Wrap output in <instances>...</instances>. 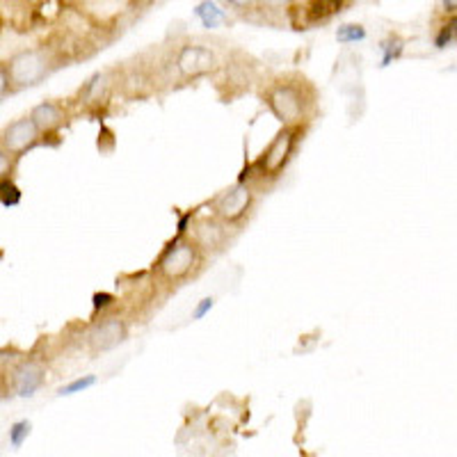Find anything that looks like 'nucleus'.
<instances>
[{"label":"nucleus","instance_id":"nucleus-3","mask_svg":"<svg viewBox=\"0 0 457 457\" xmlns=\"http://www.w3.org/2000/svg\"><path fill=\"white\" fill-rule=\"evenodd\" d=\"M295 142H297V130L293 129L279 130L275 140L270 142V146L265 149L263 158L259 161L261 174H263V177H277V174L286 167L288 158H291L293 149H295Z\"/></svg>","mask_w":457,"mask_h":457},{"label":"nucleus","instance_id":"nucleus-10","mask_svg":"<svg viewBox=\"0 0 457 457\" xmlns=\"http://www.w3.org/2000/svg\"><path fill=\"white\" fill-rule=\"evenodd\" d=\"M30 117L35 120V124L39 126L42 133H53L55 129L64 124V112L60 105L51 104V101H44V104L35 105L30 112Z\"/></svg>","mask_w":457,"mask_h":457},{"label":"nucleus","instance_id":"nucleus-15","mask_svg":"<svg viewBox=\"0 0 457 457\" xmlns=\"http://www.w3.org/2000/svg\"><path fill=\"white\" fill-rule=\"evenodd\" d=\"M23 199V193L21 187L16 186L12 179L3 177V181H0V204H3V208H14L19 206Z\"/></svg>","mask_w":457,"mask_h":457},{"label":"nucleus","instance_id":"nucleus-17","mask_svg":"<svg viewBox=\"0 0 457 457\" xmlns=\"http://www.w3.org/2000/svg\"><path fill=\"white\" fill-rule=\"evenodd\" d=\"M96 382H99V378H96V375H80V378L71 379L69 385L60 386V389H57V395H60V398H64V395L83 394V391L92 389V386L96 385Z\"/></svg>","mask_w":457,"mask_h":457},{"label":"nucleus","instance_id":"nucleus-8","mask_svg":"<svg viewBox=\"0 0 457 457\" xmlns=\"http://www.w3.org/2000/svg\"><path fill=\"white\" fill-rule=\"evenodd\" d=\"M126 338V325L120 318H104L101 322H96L89 332V345L94 350H112L117 348L121 341Z\"/></svg>","mask_w":457,"mask_h":457},{"label":"nucleus","instance_id":"nucleus-7","mask_svg":"<svg viewBox=\"0 0 457 457\" xmlns=\"http://www.w3.org/2000/svg\"><path fill=\"white\" fill-rule=\"evenodd\" d=\"M215 64H218V60H215L213 53L204 46H195V44L183 46L177 57L179 71H181L183 76H187V79H190V76H193V79L204 76V73H208L211 69H215Z\"/></svg>","mask_w":457,"mask_h":457},{"label":"nucleus","instance_id":"nucleus-25","mask_svg":"<svg viewBox=\"0 0 457 457\" xmlns=\"http://www.w3.org/2000/svg\"><path fill=\"white\" fill-rule=\"evenodd\" d=\"M193 222V211H190V213H186V215H181V218H179V224H177V236L179 238H183V236H186V231H187V224Z\"/></svg>","mask_w":457,"mask_h":457},{"label":"nucleus","instance_id":"nucleus-13","mask_svg":"<svg viewBox=\"0 0 457 457\" xmlns=\"http://www.w3.org/2000/svg\"><path fill=\"white\" fill-rule=\"evenodd\" d=\"M343 3H345V0H312L307 7L309 21H328V19H332V16L337 14V12H341Z\"/></svg>","mask_w":457,"mask_h":457},{"label":"nucleus","instance_id":"nucleus-18","mask_svg":"<svg viewBox=\"0 0 457 457\" xmlns=\"http://www.w3.org/2000/svg\"><path fill=\"white\" fill-rule=\"evenodd\" d=\"M30 432H32V423L26 421V419H23V421L12 423L10 435H7V439H10V446L14 448V451H19V448L28 442Z\"/></svg>","mask_w":457,"mask_h":457},{"label":"nucleus","instance_id":"nucleus-20","mask_svg":"<svg viewBox=\"0 0 457 457\" xmlns=\"http://www.w3.org/2000/svg\"><path fill=\"white\" fill-rule=\"evenodd\" d=\"M215 307V297H202V300L197 302V307L193 309V313H190V318L193 320H202L206 313H211V309Z\"/></svg>","mask_w":457,"mask_h":457},{"label":"nucleus","instance_id":"nucleus-26","mask_svg":"<svg viewBox=\"0 0 457 457\" xmlns=\"http://www.w3.org/2000/svg\"><path fill=\"white\" fill-rule=\"evenodd\" d=\"M7 76H10V73H7L5 64H3V67H0V94H3V96L7 94Z\"/></svg>","mask_w":457,"mask_h":457},{"label":"nucleus","instance_id":"nucleus-9","mask_svg":"<svg viewBox=\"0 0 457 457\" xmlns=\"http://www.w3.org/2000/svg\"><path fill=\"white\" fill-rule=\"evenodd\" d=\"M44 382V369L37 361H23L12 375V386L19 398H32Z\"/></svg>","mask_w":457,"mask_h":457},{"label":"nucleus","instance_id":"nucleus-5","mask_svg":"<svg viewBox=\"0 0 457 457\" xmlns=\"http://www.w3.org/2000/svg\"><path fill=\"white\" fill-rule=\"evenodd\" d=\"M39 126L35 124L32 117H23V120H16L3 130V151L7 154H14V156H21L28 149L39 142Z\"/></svg>","mask_w":457,"mask_h":457},{"label":"nucleus","instance_id":"nucleus-16","mask_svg":"<svg viewBox=\"0 0 457 457\" xmlns=\"http://www.w3.org/2000/svg\"><path fill=\"white\" fill-rule=\"evenodd\" d=\"M366 39V28L359 26V23H345L337 30V42L341 46H350V44L364 42Z\"/></svg>","mask_w":457,"mask_h":457},{"label":"nucleus","instance_id":"nucleus-2","mask_svg":"<svg viewBox=\"0 0 457 457\" xmlns=\"http://www.w3.org/2000/svg\"><path fill=\"white\" fill-rule=\"evenodd\" d=\"M197 263V243L174 238L158 259V272L167 279H183Z\"/></svg>","mask_w":457,"mask_h":457},{"label":"nucleus","instance_id":"nucleus-24","mask_svg":"<svg viewBox=\"0 0 457 457\" xmlns=\"http://www.w3.org/2000/svg\"><path fill=\"white\" fill-rule=\"evenodd\" d=\"M259 5L268 12H277V10H284L288 5V0H259Z\"/></svg>","mask_w":457,"mask_h":457},{"label":"nucleus","instance_id":"nucleus-14","mask_svg":"<svg viewBox=\"0 0 457 457\" xmlns=\"http://www.w3.org/2000/svg\"><path fill=\"white\" fill-rule=\"evenodd\" d=\"M379 53H382L379 67L382 69L391 67V64H394L395 60H400L403 53H405V42H403L398 35H391L389 39H385V42L379 44Z\"/></svg>","mask_w":457,"mask_h":457},{"label":"nucleus","instance_id":"nucleus-21","mask_svg":"<svg viewBox=\"0 0 457 457\" xmlns=\"http://www.w3.org/2000/svg\"><path fill=\"white\" fill-rule=\"evenodd\" d=\"M112 304H114L112 293H94V295H92L94 312H104V309L112 307Z\"/></svg>","mask_w":457,"mask_h":457},{"label":"nucleus","instance_id":"nucleus-11","mask_svg":"<svg viewBox=\"0 0 457 457\" xmlns=\"http://www.w3.org/2000/svg\"><path fill=\"white\" fill-rule=\"evenodd\" d=\"M195 243L202 250H218L220 245L224 243V231L218 222L213 220H204L195 228Z\"/></svg>","mask_w":457,"mask_h":457},{"label":"nucleus","instance_id":"nucleus-19","mask_svg":"<svg viewBox=\"0 0 457 457\" xmlns=\"http://www.w3.org/2000/svg\"><path fill=\"white\" fill-rule=\"evenodd\" d=\"M455 42V30H453L451 21H446L444 26H439V30H436L435 35V46L442 51V48L451 46V44Z\"/></svg>","mask_w":457,"mask_h":457},{"label":"nucleus","instance_id":"nucleus-4","mask_svg":"<svg viewBox=\"0 0 457 457\" xmlns=\"http://www.w3.org/2000/svg\"><path fill=\"white\" fill-rule=\"evenodd\" d=\"M268 105L281 124H295L304 117V101H302L300 92L291 85H277L268 94Z\"/></svg>","mask_w":457,"mask_h":457},{"label":"nucleus","instance_id":"nucleus-23","mask_svg":"<svg viewBox=\"0 0 457 457\" xmlns=\"http://www.w3.org/2000/svg\"><path fill=\"white\" fill-rule=\"evenodd\" d=\"M104 83V73H94L92 79L87 80V85H85V89H83V96H92L94 92H96V87H99V85Z\"/></svg>","mask_w":457,"mask_h":457},{"label":"nucleus","instance_id":"nucleus-12","mask_svg":"<svg viewBox=\"0 0 457 457\" xmlns=\"http://www.w3.org/2000/svg\"><path fill=\"white\" fill-rule=\"evenodd\" d=\"M195 16L202 21V26L206 28V30H215V28H220L222 23L228 21L227 12H224L215 0H202V3L195 7Z\"/></svg>","mask_w":457,"mask_h":457},{"label":"nucleus","instance_id":"nucleus-22","mask_svg":"<svg viewBox=\"0 0 457 457\" xmlns=\"http://www.w3.org/2000/svg\"><path fill=\"white\" fill-rule=\"evenodd\" d=\"M234 12H250L259 5V0H224Z\"/></svg>","mask_w":457,"mask_h":457},{"label":"nucleus","instance_id":"nucleus-27","mask_svg":"<svg viewBox=\"0 0 457 457\" xmlns=\"http://www.w3.org/2000/svg\"><path fill=\"white\" fill-rule=\"evenodd\" d=\"M442 10L446 12L448 16L457 14V0H442Z\"/></svg>","mask_w":457,"mask_h":457},{"label":"nucleus","instance_id":"nucleus-6","mask_svg":"<svg viewBox=\"0 0 457 457\" xmlns=\"http://www.w3.org/2000/svg\"><path fill=\"white\" fill-rule=\"evenodd\" d=\"M250 206L252 190L240 181L234 187H228L227 193L215 202V213H218V218L227 220V222H236V220H240L250 211Z\"/></svg>","mask_w":457,"mask_h":457},{"label":"nucleus","instance_id":"nucleus-1","mask_svg":"<svg viewBox=\"0 0 457 457\" xmlns=\"http://www.w3.org/2000/svg\"><path fill=\"white\" fill-rule=\"evenodd\" d=\"M10 80L16 89L35 87L48 76V62L42 51H21L10 57L5 64Z\"/></svg>","mask_w":457,"mask_h":457}]
</instances>
